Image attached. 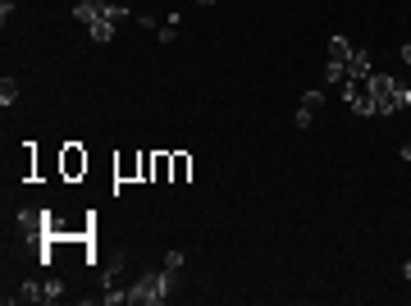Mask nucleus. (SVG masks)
Instances as JSON below:
<instances>
[{
  "mask_svg": "<svg viewBox=\"0 0 411 306\" xmlns=\"http://www.w3.org/2000/svg\"><path fill=\"white\" fill-rule=\"evenodd\" d=\"M74 19L87 28V37H92L97 46H106L110 37H115V28L128 19V10L115 5V0H78V5H74Z\"/></svg>",
  "mask_w": 411,
  "mask_h": 306,
  "instance_id": "obj_1",
  "label": "nucleus"
},
{
  "mask_svg": "<svg viewBox=\"0 0 411 306\" xmlns=\"http://www.w3.org/2000/svg\"><path fill=\"white\" fill-rule=\"evenodd\" d=\"M142 183H156V151H142Z\"/></svg>",
  "mask_w": 411,
  "mask_h": 306,
  "instance_id": "obj_16",
  "label": "nucleus"
},
{
  "mask_svg": "<svg viewBox=\"0 0 411 306\" xmlns=\"http://www.w3.org/2000/svg\"><path fill=\"white\" fill-rule=\"evenodd\" d=\"M46 302H60V297H65V284H60V279H46Z\"/></svg>",
  "mask_w": 411,
  "mask_h": 306,
  "instance_id": "obj_18",
  "label": "nucleus"
},
{
  "mask_svg": "<svg viewBox=\"0 0 411 306\" xmlns=\"http://www.w3.org/2000/svg\"><path fill=\"white\" fill-rule=\"evenodd\" d=\"M402 160H407V164H411V142H407V146H402Z\"/></svg>",
  "mask_w": 411,
  "mask_h": 306,
  "instance_id": "obj_21",
  "label": "nucleus"
},
{
  "mask_svg": "<svg viewBox=\"0 0 411 306\" xmlns=\"http://www.w3.org/2000/svg\"><path fill=\"white\" fill-rule=\"evenodd\" d=\"M169 174H174V155L156 151V183H169Z\"/></svg>",
  "mask_w": 411,
  "mask_h": 306,
  "instance_id": "obj_12",
  "label": "nucleus"
},
{
  "mask_svg": "<svg viewBox=\"0 0 411 306\" xmlns=\"http://www.w3.org/2000/svg\"><path fill=\"white\" fill-rule=\"evenodd\" d=\"M196 5H215V0H196Z\"/></svg>",
  "mask_w": 411,
  "mask_h": 306,
  "instance_id": "obj_23",
  "label": "nucleus"
},
{
  "mask_svg": "<svg viewBox=\"0 0 411 306\" xmlns=\"http://www.w3.org/2000/svg\"><path fill=\"white\" fill-rule=\"evenodd\" d=\"M183 261H187V256L178 252V247H174V252H165V270H174V274H178V270H183Z\"/></svg>",
  "mask_w": 411,
  "mask_h": 306,
  "instance_id": "obj_17",
  "label": "nucleus"
},
{
  "mask_svg": "<svg viewBox=\"0 0 411 306\" xmlns=\"http://www.w3.org/2000/svg\"><path fill=\"white\" fill-rule=\"evenodd\" d=\"M187 178H192V155L174 151V174H169V183H187Z\"/></svg>",
  "mask_w": 411,
  "mask_h": 306,
  "instance_id": "obj_9",
  "label": "nucleus"
},
{
  "mask_svg": "<svg viewBox=\"0 0 411 306\" xmlns=\"http://www.w3.org/2000/svg\"><path fill=\"white\" fill-rule=\"evenodd\" d=\"M325 83H329V87H343V83H347V69L329 60V65H325Z\"/></svg>",
  "mask_w": 411,
  "mask_h": 306,
  "instance_id": "obj_15",
  "label": "nucleus"
},
{
  "mask_svg": "<svg viewBox=\"0 0 411 306\" xmlns=\"http://www.w3.org/2000/svg\"><path fill=\"white\" fill-rule=\"evenodd\" d=\"M325 105V92L315 87V92H306L302 96V110H297V128H311V119H315V110Z\"/></svg>",
  "mask_w": 411,
  "mask_h": 306,
  "instance_id": "obj_6",
  "label": "nucleus"
},
{
  "mask_svg": "<svg viewBox=\"0 0 411 306\" xmlns=\"http://www.w3.org/2000/svg\"><path fill=\"white\" fill-rule=\"evenodd\" d=\"M361 74H370V51H352V60H347V78H361Z\"/></svg>",
  "mask_w": 411,
  "mask_h": 306,
  "instance_id": "obj_10",
  "label": "nucleus"
},
{
  "mask_svg": "<svg viewBox=\"0 0 411 306\" xmlns=\"http://www.w3.org/2000/svg\"><path fill=\"white\" fill-rule=\"evenodd\" d=\"M14 101H19V78H0V105L10 110Z\"/></svg>",
  "mask_w": 411,
  "mask_h": 306,
  "instance_id": "obj_13",
  "label": "nucleus"
},
{
  "mask_svg": "<svg viewBox=\"0 0 411 306\" xmlns=\"http://www.w3.org/2000/svg\"><path fill=\"white\" fill-rule=\"evenodd\" d=\"M178 23H183V14H169V23H165L160 33H156V42H160V46H169V42H178Z\"/></svg>",
  "mask_w": 411,
  "mask_h": 306,
  "instance_id": "obj_11",
  "label": "nucleus"
},
{
  "mask_svg": "<svg viewBox=\"0 0 411 306\" xmlns=\"http://www.w3.org/2000/svg\"><path fill=\"white\" fill-rule=\"evenodd\" d=\"M343 101L352 114H375V92H370V74L361 78H347L343 83Z\"/></svg>",
  "mask_w": 411,
  "mask_h": 306,
  "instance_id": "obj_3",
  "label": "nucleus"
},
{
  "mask_svg": "<svg viewBox=\"0 0 411 306\" xmlns=\"http://www.w3.org/2000/svg\"><path fill=\"white\" fill-rule=\"evenodd\" d=\"M370 92H375V114H398V78L370 74Z\"/></svg>",
  "mask_w": 411,
  "mask_h": 306,
  "instance_id": "obj_4",
  "label": "nucleus"
},
{
  "mask_svg": "<svg viewBox=\"0 0 411 306\" xmlns=\"http://www.w3.org/2000/svg\"><path fill=\"white\" fill-rule=\"evenodd\" d=\"M402 65H411V42H407V46H402Z\"/></svg>",
  "mask_w": 411,
  "mask_h": 306,
  "instance_id": "obj_20",
  "label": "nucleus"
},
{
  "mask_svg": "<svg viewBox=\"0 0 411 306\" xmlns=\"http://www.w3.org/2000/svg\"><path fill=\"white\" fill-rule=\"evenodd\" d=\"M169 288H174V270H146L128 288V306H160L169 302Z\"/></svg>",
  "mask_w": 411,
  "mask_h": 306,
  "instance_id": "obj_2",
  "label": "nucleus"
},
{
  "mask_svg": "<svg viewBox=\"0 0 411 306\" xmlns=\"http://www.w3.org/2000/svg\"><path fill=\"white\" fill-rule=\"evenodd\" d=\"M352 51H357V46L347 42V37H329V60H334V65H343V69H347V60H352Z\"/></svg>",
  "mask_w": 411,
  "mask_h": 306,
  "instance_id": "obj_8",
  "label": "nucleus"
},
{
  "mask_svg": "<svg viewBox=\"0 0 411 306\" xmlns=\"http://www.w3.org/2000/svg\"><path fill=\"white\" fill-rule=\"evenodd\" d=\"M115 178H119V183H133V178H142V151H137V155H124V160H115Z\"/></svg>",
  "mask_w": 411,
  "mask_h": 306,
  "instance_id": "obj_7",
  "label": "nucleus"
},
{
  "mask_svg": "<svg viewBox=\"0 0 411 306\" xmlns=\"http://www.w3.org/2000/svg\"><path fill=\"white\" fill-rule=\"evenodd\" d=\"M19 302H46V288L37 284V279H28V284L19 288Z\"/></svg>",
  "mask_w": 411,
  "mask_h": 306,
  "instance_id": "obj_14",
  "label": "nucleus"
},
{
  "mask_svg": "<svg viewBox=\"0 0 411 306\" xmlns=\"http://www.w3.org/2000/svg\"><path fill=\"white\" fill-rule=\"evenodd\" d=\"M60 174H65L69 183H78V178L87 174V151L78 142H65V151H60Z\"/></svg>",
  "mask_w": 411,
  "mask_h": 306,
  "instance_id": "obj_5",
  "label": "nucleus"
},
{
  "mask_svg": "<svg viewBox=\"0 0 411 306\" xmlns=\"http://www.w3.org/2000/svg\"><path fill=\"white\" fill-rule=\"evenodd\" d=\"M402 274H407V279H411V261H407V265H402Z\"/></svg>",
  "mask_w": 411,
  "mask_h": 306,
  "instance_id": "obj_22",
  "label": "nucleus"
},
{
  "mask_svg": "<svg viewBox=\"0 0 411 306\" xmlns=\"http://www.w3.org/2000/svg\"><path fill=\"white\" fill-rule=\"evenodd\" d=\"M10 14H14V0H0V23L10 28Z\"/></svg>",
  "mask_w": 411,
  "mask_h": 306,
  "instance_id": "obj_19",
  "label": "nucleus"
}]
</instances>
